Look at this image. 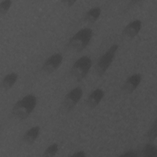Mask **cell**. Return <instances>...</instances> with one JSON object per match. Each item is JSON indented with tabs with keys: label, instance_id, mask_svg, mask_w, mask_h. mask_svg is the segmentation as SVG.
I'll list each match as a JSON object with an SVG mask.
<instances>
[{
	"label": "cell",
	"instance_id": "6da1fadb",
	"mask_svg": "<svg viewBox=\"0 0 157 157\" xmlns=\"http://www.w3.org/2000/svg\"><path fill=\"white\" fill-rule=\"evenodd\" d=\"M37 104V98L33 94H27L13 105L12 113L18 120H25L30 115Z\"/></svg>",
	"mask_w": 157,
	"mask_h": 157
},
{
	"label": "cell",
	"instance_id": "7a4b0ae2",
	"mask_svg": "<svg viewBox=\"0 0 157 157\" xmlns=\"http://www.w3.org/2000/svg\"><path fill=\"white\" fill-rule=\"evenodd\" d=\"M93 36V31L88 28H84L77 31L69 40L68 45L76 52H81L89 44Z\"/></svg>",
	"mask_w": 157,
	"mask_h": 157
},
{
	"label": "cell",
	"instance_id": "3957f363",
	"mask_svg": "<svg viewBox=\"0 0 157 157\" xmlns=\"http://www.w3.org/2000/svg\"><path fill=\"white\" fill-rule=\"evenodd\" d=\"M91 66V58L88 56H83L73 64L71 69V74L75 80L80 81L86 76Z\"/></svg>",
	"mask_w": 157,
	"mask_h": 157
},
{
	"label": "cell",
	"instance_id": "277c9868",
	"mask_svg": "<svg viewBox=\"0 0 157 157\" xmlns=\"http://www.w3.org/2000/svg\"><path fill=\"white\" fill-rule=\"evenodd\" d=\"M118 48V45L117 44L112 45L99 58L95 67L96 72L99 76L103 75L109 69L113 61Z\"/></svg>",
	"mask_w": 157,
	"mask_h": 157
},
{
	"label": "cell",
	"instance_id": "5b68a950",
	"mask_svg": "<svg viewBox=\"0 0 157 157\" xmlns=\"http://www.w3.org/2000/svg\"><path fill=\"white\" fill-rule=\"evenodd\" d=\"M83 95L81 87L77 86L72 89L64 97L63 102V107L66 111L72 110L79 102Z\"/></svg>",
	"mask_w": 157,
	"mask_h": 157
},
{
	"label": "cell",
	"instance_id": "8992f818",
	"mask_svg": "<svg viewBox=\"0 0 157 157\" xmlns=\"http://www.w3.org/2000/svg\"><path fill=\"white\" fill-rule=\"evenodd\" d=\"M63 59L62 55L56 53L49 56L44 62L42 66V70L48 74H51L55 71L61 64Z\"/></svg>",
	"mask_w": 157,
	"mask_h": 157
},
{
	"label": "cell",
	"instance_id": "52a82bcc",
	"mask_svg": "<svg viewBox=\"0 0 157 157\" xmlns=\"http://www.w3.org/2000/svg\"><path fill=\"white\" fill-rule=\"evenodd\" d=\"M142 28V21L140 20H134L129 23L124 28L123 33L126 37L134 38L140 32Z\"/></svg>",
	"mask_w": 157,
	"mask_h": 157
},
{
	"label": "cell",
	"instance_id": "ba28073f",
	"mask_svg": "<svg viewBox=\"0 0 157 157\" xmlns=\"http://www.w3.org/2000/svg\"><path fill=\"white\" fill-rule=\"evenodd\" d=\"M142 80L140 74H134L129 77L125 81L123 88L128 93H132L139 85Z\"/></svg>",
	"mask_w": 157,
	"mask_h": 157
},
{
	"label": "cell",
	"instance_id": "9c48e42d",
	"mask_svg": "<svg viewBox=\"0 0 157 157\" xmlns=\"http://www.w3.org/2000/svg\"><path fill=\"white\" fill-rule=\"evenodd\" d=\"M105 94L104 91L101 88H97L91 93L88 97L86 103L91 109L95 108L101 101Z\"/></svg>",
	"mask_w": 157,
	"mask_h": 157
},
{
	"label": "cell",
	"instance_id": "30bf717a",
	"mask_svg": "<svg viewBox=\"0 0 157 157\" xmlns=\"http://www.w3.org/2000/svg\"><path fill=\"white\" fill-rule=\"evenodd\" d=\"M40 132V128L39 126H35L28 129L23 136V140L28 144H33L38 138Z\"/></svg>",
	"mask_w": 157,
	"mask_h": 157
},
{
	"label": "cell",
	"instance_id": "8fae6325",
	"mask_svg": "<svg viewBox=\"0 0 157 157\" xmlns=\"http://www.w3.org/2000/svg\"><path fill=\"white\" fill-rule=\"evenodd\" d=\"M101 9L97 6L90 9L85 14V20L90 23H94L100 17Z\"/></svg>",
	"mask_w": 157,
	"mask_h": 157
},
{
	"label": "cell",
	"instance_id": "7c38bea8",
	"mask_svg": "<svg viewBox=\"0 0 157 157\" xmlns=\"http://www.w3.org/2000/svg\"><path fill=\"white\" fill-rule=\"evenodd\" d=\"M18 78V75L17 73L12 72L7 74L3 78L2 86L6 90L10 89L17 82Z\"/></svg>",
	"mask_w": 157,
	"mask_h": 157
},
{
	"label": "cell",
	"instance_id": "4fadbf2b",
	"mask_svg": "<svg viewBox=\"0 0 157 157\" xmlns=\"http://www.w3.org/2000/svg\"><path fill=\"white\" fill-rule=\"evenodd\" d=\"M142 155L145 157H153L157 155V148L152 144H146L142 150Z\"/></svg>",
	"mask_w": 157,
	"mask_h": 157
},
{
	"label": "cell",
	"instance_id": "5bb4252c",
	"mask_svg": "<svg viewBox=\"0 0 157 157\" xmlns=\"http://www.w3.org/2000/svg\"><path fill=\"white\" fill-rule=\"evenodd\" d=\"M59 150L58 145L56 143H53L49 145L44 152V156L46 157H52L55 156Z\"/></svg>",
	"mask_w": 157,
	"mask_h": 157
},
{
	"label": "cell",
	"instance_id": "9a60e30c",
	"mask_svg": "<svg viewBox=\"0 0 157 157\" xmlns=\"http://www.w3.org/2000/svg\"><path fill=\"white\" fill-rule=\"evenodd\" d=\"M147 138L149 141L153 142L156 137V120L147 132Z\"/></svg>",
	"mask_w": 157,
	"mask_h": 157
},
{
	"label": "cell",
	"instance_id": "2e32d148",
	"mask_svg": "<svg viewBox=\"0 0 157 157\" xmlns=\"http://www.w3.org/2000/svg\"><path fill=\"white\" fill-rule=\"evenodd\" d=\"M12 2V1H9V0L2 1L1 2L0 12L1 15H5L7 13V12L9 11V9L11 6Z\"/></svg>",
	"mask_w": 157,
	"mask_h": 157
},
{
	"label": "cell",
	"instance_id": "e0dca14e",
	"mask_svg": "<svg viewBox=\"0 0 157 157\" xmlns=\"http://www.w3.org/2000/svg\"><path fill=\"white\" fill-rule=\"evenodd\" d=\"M138 156V154L137 153H136V151H134V150H129L128 151H126L124 152V153L121 154L120 155V156H125V157H128V156H130V157H136V156Z\"/></svg>",
	"mask_w": 157,
	"mask_h": 157
},
{
	"label": "cell",
	"instance_id": "ac0fdd59",
	"mask_svg": "<svg viewBox=\"0 0 157 157\" xmlns=\"http://www.w3.org/2000/svg\"><path fill=\"white\" fill-rule=\"evenodd\" d=\"M71 156H75V157H85L86 156V154L85 152H84L83 151H77L74 153H73Z\"/></svg>",
	"mask_w": 157,
	"mask_h": 157
},
{
	"label": "cell",
	"instance_id": "d6986e66",
	"mask_svg": "<svg viewBox=\"0 0 157 157\" xmlns=\"http://www.w3.org/2000/svg\"><path fill=\"white\" fill-rule=\"evenodd\" d=\"M64 4H66V5H67V6H72V5L74 4V3L76 2L75 1H62Z\"/></svg>",
	"mask_w": 157,
	"mask_h": 157
}]
</instances>
